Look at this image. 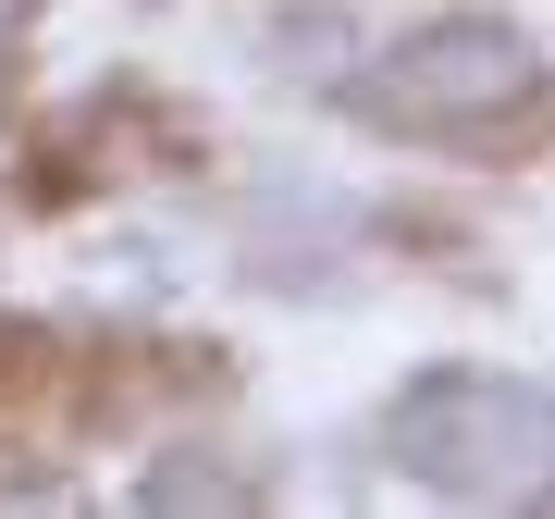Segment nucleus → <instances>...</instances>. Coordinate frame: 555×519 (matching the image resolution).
<instances>
[{
    "label": "nucleus",
    "mask_w": 555,
    "mask_h": 519,
    "mask_svg": "<svg viewBox=\"0 0 555 519\" xmlns=\"http://www.w3.org/2000/svg\"><path fill=\"white\" fill-rule=\"evenodd\" d=\"M408 482H433L456 507H531L555 495V396L506 371H420L396 420H383Z\"/></svg>",
    "instance_id": "1"
},
{
    "label": "nucleus",
    "mask_w": 555,
    "mask_h": 519,
    "mask_svg": "<svg viewBox=\"0 0 555 519\" xmlns=\"http://www.w3.org/2000/svg\"><path fill=\"white\" fill-rule=\"evenodd\" d=\"M543 100V50L518 38L506 13H433L383 50V75L358 87V112L396 124V137H469V124H506Z\"/></svg>",
    "instance_id": "2"
}]
</instances>
